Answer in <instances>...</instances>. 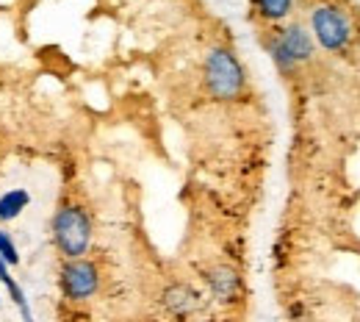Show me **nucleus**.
<instances>
[{
  "label": "nucleus",
  "mask_w": 360,
  "mask_h": 322,
  "mask_svg": "<svg viewBox=\"0 0 360 322\" xmlns=\"http://www.w3.org/2000/svg\"><path fill=\"white\" fill-rule=\"evenodd\" d=\"M311 31L324 50H344L352 39V23L338 6H319L311 14Z\"/></svg>",
  "instance_id": "3"
},
{
  "label": "nucleus",
  "mask_w": 360,
  "mask_h": 322,
  "mask_svg": "<svg viewBox=\"0 0 360 322\" xmlns=\"http://www.w3.org/2000/svg\"><path fill=\"white\" fill-rule=\"evenodd\" d=\"M208 283H211V292L219 300H225V303H230L238 295V289H241V278H238V273L233 267H217V270H211L208 273Z\"/></svg>",
  "instance_id": "7"
},
{
  "label": "nucleus",
  "mask_w": 360,
  "mask_h": 322,
  "mask_svg": "<svg viewBox=\"0 0 360 322\" xmlns=\"http://www.w3.org/2000/svg\"><path fill=\"white\" fill-rule=\"evenodd\" d=\"M164 306L169 314H175L178 320L194 314L200 309V295L191 289V286H183V283H175L164 292Z\"/></svg>",
  "instance_id": "6"
},
{
  "label": "nucleus",
  "mask_w": 360,
  "mask_h": 322,
  "mask_svg": "<svg viewBox=\"0 0 360 322\" xmlns=\"http://www.w3.org/2000/svg\"><path fill=\"white\" fill-rule=\"evenodd\" d=\"M205 87L217 100H236L244 89V70L227 47H214L205 58Z\"/></svg>",
  "instance_id": "2"
},
{
  "label": "nucleus",
  "mask_w": 360,
  "mask_h": 322,
  "mask_svg": "<svg viewBox=\"0 0 360 322\" xmlns=\"http://www.w3.org/2000/svg\"><path fill=\"white\" fill-rule=\"evenodd\" d=\"M0 259L8 264V267H17L20 264V253H17V244L11 242V236L0 228Z\"/></svg>",
  "instance_id": "11"
},
{
  "label": "nucleus",
  "mask_w": 360,
  "mask_h": 322,
  "mask_svg": "<svg viewBox=\"0 0 360 322\" xmlns=\"http://www.w3.org/2000/svg\"><path fill=\"white\" fill-rule=\"evenodd\" d=\"M255 3H258V14L269 23L285 20L291 14V6H294V0H255Z\"/></svg>",
  "instance_id": "9"
},
{
  "label": "nucleus",
  "mask_w": 360,
  "mask_h": 322,
  "mask_svg": "<svg viewBox=\"0 0 360 322\" xmlns=\"http://www.w3.org/2000/svg\"><path fill=\"white\" fill-rule=\"evenodd\" d=\"M53 242L67 259H84L91 244V220L81 206H61L53 217Z\"/></svg>",
  "instance_id": "1"
},
{
  "label": "nucleus",
  "mask_w": 360,
  "mask_h": 322,
  "mask_svg": "<svg viewBox=\"0 0 360 322\" xmlns=\"http://www.w3.org/2000/svg\"><path fill=\"white\" fill-rule=\"evenodd\" d=\"M61 292L70 300H89L91 295L100 289V273L97 267L86 259H67V264L61 267Z\"/></svg>",
  "instance_id": "4"
},
{
  "label": "nucleus",
  "mask_w": 360,
  "mask_h": 322,
  "mask_svg": "<svg viewBox=\"0 0 360 322\" xmlns=\"http://www.w3.org/2000/svg\"><path fill=\"white\" fill-rule=\"evenodd\" d=\"M266 50H269V56H271V61L277 64V70L280 73H291L297 64L288 58V53L283 50V45H280V39H277V34L271 37V39H266Z\"/></svg>",
  "instance_id": "10"
},
{
  "label": "nucleus",
  "mask_w": 360,
  "mask_h": 322,
  "mask_svg": "<svg viewBox=\"0 0 360 322\" xmlns=\"http://www.w3.org/2000/svg\"><path fill=\"white\" fill-rule=\"evenodd\" d=\"M31 203V194L25 189H11L6 194H0V223H11L17 220Z\"/></svg>",
  "instance_id": "8"
},
{
  "label": "nucleus",
  "mask_w": 360,
  "mask_h": 322,
  "mask_svg": "<svg viewBox=\"0 0 360 322\" xmlns=\"http://www.w3.org/2000/svg\"><path fill=\"white\" fill-rule=\"evenodd\" d=\"M277 39H280V45H283V50L288 53V58L294 64H302V61H308L314 56V37L302 25H288L285 31L277 34Z\"/></svg>",
  "instance_id": "5"
},
{
  "label": "nucleus",
  "mask_w": 360,
  "mask_h": 322,
  "mask_svg": "<svg viewBox=\"0 0 360 322\" xmlns=\"http://www.w3.org/2000/svg\"><path fill=\"white\" fill-rule=\"evenodd\" d=\"M202 322H208V320H202Z\"/></svg>",
  "instance_id": "12"
}]
</instances>
